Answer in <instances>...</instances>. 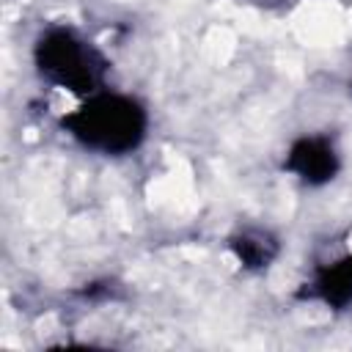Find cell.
Wrapping results in <instances>:
<instances>
[{
  "mask_svg": "<svg viewBox=\"0 0 352 352\" xmlns=\"http://www.w3.org/2000/svg\"><path fill=\"white\" fill-rule=\"evenodd\" d=\"M63 126L88 148L104 154L132 151L146 135L143 107L118 94H96L88 102L63 118Z\"/></svg>",
  "mask_w": 352,
  "mask_h": 352,
  "instance_id": "obj_1",
  "label": "cell"
},
{
  "mask_svg": "<svg viewBox=\"0 0 352 352\" xmlns=\"http://www.w3.org/2000/svg\"><path fill=\"white\" fill-rule=\"evenodd\" d=\"M36 63L44 80L74 94H91L104 74L102 55L74 30L52 28L36 44Z\"/></svg>",
  "mask_w": 352,
  "mask_h": 352,
  "instance_id": "obj_2",
  "label": "cell"
},
{
  "mask_svg": "<svg viewBox=\"0 0 352 352\" xmlns=\"http://www.w3.org/2000/svg\"><path fill=\"white\" fill-rule=\"evenodd\" d=\"M289 168L294 173H300L305 182L319 184V182L333 179L338 160H336L333 146L324 138H305V140L294 143V148L289 154Z\"/></svg>",
  "mask_w": 352,
  "mask_h": 352,
  "instance_id": "obj_3",
  "label": "cell"
},
{
  "mask_svg": "<svg viewBox=\"0 0 352 352\" xmlns=\"http://www.w3.org/2000/svg\"><path fill=\"white\" fill-rule=\"evenodd\" d=\"M314 292L327 305H346L352 300V256H344L322 270L314 280Z\"/></svg>",
  "mask_w": 352,
  "mask_h": 352,
  "instance_id": "obj_4",
  "label": "cell"
},
{
  "mask_svg": "<svg viewBox=\"0 0 352 352\" xmlns=\"http://www.w3.org/2000/svg\"><path fill=\"white\" fill-rule=\"evenodd\" d=\"M234 248H236V256H239L248 267H267V264L272 261V256L278 253L275 239H272L270 234H264V231H245V234L234 242Z\"/></svg>",
  "mask_w": 352,
  "mask_h": 352,
  "instance_id": "obj_5",
  "label": "cell"
}]
</instances>
